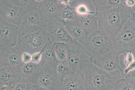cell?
<instances>
[{"label":"cell","mask_w":135,"mask_h":90,"mask_svg":"<svg viewBox=\"0 0 135 90\" xmlns=\"http://www.w3.org/2000/svg\"><path fill=\"white\" fill-rule=\"evenodd\" d=\"M133 53L134 56L135 60V50L133 52V53Z\"/></svg>","instance_id":"d590c367"},{"label":"cell","mask_w":135,"mask_h":90,"mask_svg":"<svg viewBox=\"0 0 135 90\" xmlns=\"http://www.w3.org/2000/svg\"><path fill=\"white\" fill-rule=\"evenodd\" d=\"M62 82L56 73V68L42 62L32 81L34 84L50 90H61Z\"/></svg>","instance_id":"9c48e42d"},{"label":"cell","mask_w":135,"mask_h":90,"mask_svg":"<svg viewBox=\"0 0 135 90\" xmlns=\"http://www.w3.org/2000/svg\"><path fill=\"white\" fill-rule=\"evenodd\" d=\"M124 63L126 67L134 61L135 58L133 53L131 52L127 53L124 55Z\"/></svg>","instance_id":"83f0119b"},{"label":"cell","mask_w":135,"mask_h":90,"mask_svg":"<svg viewBox=\"0 0 135 90\" xmlns=\"http://www.w3.org/2000/svg\"><path fill=\"white\" fill-rule=\"evenodd\" d=\"M40 1L1 0L0 18L20 27L26 13L39 9Z\"/></svg>","instance_id":"3957f363"},{"label":"cell","mask_w":135,"mask_h":90,"mask_svg":"<svg viewBox=\"0 0 135 90\" xmlns=\"http://www.w3.org/2000/svg\"><path fill=\"white\" fill-rule=\"evenodd\" d=\"M32 90H50L47 89L43 88L37 85H34Z\"/></svg>","instance_id":"836d02e7"},{"label":"cell","mask_w":135,"mask_h":90,"mask_svg":"<svg viewBox=\"0 0 135 90\" xmlns=\"http://www.w3.org/2000/svg\"><path fill=\"white\" fill-rule=\"evenodd\" d=\"M57 18L65 21L80 20L81 17L77 14L74 9L69 6L67 4L61 10Z\"/></svg>","instance_id":"603a6c76"},{"label":"cell","mask_w":135,"mask_h":90,"mask_svg":"<svg viewBox=\"0 0 135 90\" xmlns=\"http://www.w3.org/2000/svg\"><path fill=\"white\" fill-rule=\"evenodd\" d=\"M69 6L74 9L78 15L82 17L96 13L93 1H67Z\"/></svg>","instance_id":"9a60e30c"},{"label":"cell","mask_w":135,"mask_h":90,"mask_svg":"<svg viewBox=\"0 0 135 90\" xmlns=\"http://www.w3.org/2000/svg\"><path fill=\"white\" fill-rule=\"evenodd\" d=\"M120 54L116 49L113 48L105 53L91 57V62L118 81L124 79L126 75L120 65Z\"/></svg>","instance_id":"5b68a950"},{"label":"cell","mask_w":135,"mask_h":90,"mask_svg":"<svg viewBox=\"0 0 135 90\" xmlns=\"http://www.w3.org/2000/svg\"><path fill=\"white\" fill-rule=\"evenodd\" d=\"M125 78L135 87V69L126 74Z\"/></svg>","instance_id":"f546056e"},{"label":"cell","mask_w":135,"mask_h":90,"mask_svg":"<svg viewBox=\"0 0 135 90\" xmlns=\"http://www.w3.org/2000/svg\"><path fill=\"white\" fill-rule=\"evenodd\" d=\"M21 60L23 63H27L32 62V55L26 52H22Z\"/></svg>","instance_id":"4dcf8cb0"},{"label":"cell","mask_w":135,"mask_h":90,"mask_svg":"<svg viewBox=\"0 0 135 90\" xmlns=\"http://www.w3.org/2000/svg\"><path fill=\"white\" fill-rule=\"evenodd\" d=\"M46 29L49 40L54 44L59 42L67 44L73 40L66 29L65 21L58 18L48 19Z\"/></svg>","instance_id":"30bf717a"},{"label":"cell","mask_w":135,"mask_h":90,"mask_svg":"<svg viewBox=\"0 0 135 90\" xmlns=\"http://www.w3.org/2000/svg\"><path fill=\"white\" fill-rule=\"evenodd\" d=\"M135 69V60L133 62L130 64L125 69H124L125 74H127L128 73L131 71Z\"/></svg>","instance_id":"1f68e13d"},{"label":"cell","mask_w":135,"mask_h":90,"mask_svg":"<svg viewBox=\"0 0 135 90\" xmlns=\"http://www.w3.org/2000/svg\"><path fill=\"white\" fill-rule=\"evenodd\" d=\"M41 62L55 68L59 63L55 54L54 44L50 40L43 49Z\"/></svg>","instance_id":"ffe728a7"},{"label":"cell","mask_w":135,"mask_h":90,"mask_svg":"<svg viewBox=\"0 0 135 90\" xmlns=\"http://www.w3.org/2000/svg\"><path fill=\"white\" fill-rule=\"evenodd\" d=\"M20 28L0 18L1 51L17 45Z\"/></svg>","instance_id":"8fae6325"},{"label":"cell","mask_w":135,"mask_h":90,"mask_svg":"<svg viewBox=\"0 0 135 90\" xmlns=\"http://www.w3.org/2000/svg\"><path fill=\"white\" fill-rule=\"evenodd\" d=\"M83 76L85 90H114L117 82L91 62L87 67Z\"/></svg>","instance_id":"277c9868"},{"label":"cell","mask_w":135,"mask_h":90,"mask_svg":"<svg viewBox=\"0 0 135 90\" xmlns=\"http://www.w3.org/2000/svg\"><path fill=\"white\" fill-rule=\"evenodd\" d=\"M114 90H135V87L124 78L117 82Z\"/></svg>","instance_id":"4316f807"},{"label":"cell","mask_w":135,"mask_h":90,"mask_svg":"<svg viewBox=\"0 0 135 90\" xmlns=\"http://www.w3.org/2000/svg\"><path fill=\"white\" fill-rule=\"evenodd\" d=\"M131 10L133 11L134 14V17L135 18V0H134V3L133 6L131 8Z\"/></svg>","instance_id":"e575fe53"},{"label":"cell","mask_w":135,"mask_h":90,"mask_svg":"<svg viewBox=\"0 0 135 90\" xmlns=\"http://www.w3.org/2000/svg\"><path fill=\"white\" fill-rule=\"evenodd\" d=\"M67 63L71 72L83 75L87 67L91 63V56L83 46L73 40L68 43Z\"/></svg>","instance_id":"8992f818"},{"label":"cell","mask_w":135,"mask_h":90,"mask_svg":"<svg viewBox=\"0 0 135 90\" xmlns=\"http://www.w3.org/2000/svg\"><path fill=\"white\" fill-rule=\"evenodd\" d=\"M1 90H13V86L10 85H1Z\"/></svg>","instance_id":"d6a6232c"},{"label":"cell","mask_w":135,"mask_h":90,"mask_svg":"<svg viewBox=\"0 0 135 90\" xmlns=\"http://www.w3.org/2000/svg\"><path fill=\"white\" fill-rule=\"evenodd\" d=\"M21 78L19 71L1 68V86L10 85L13 87Z\"/></svg>","instance_id":"d6986e66"},{"label":"cell","mask_w":135,"mask_h":90,"mask_svg":"<svg viewBox=\"0 0 135 90\" xmlns=\"http://www.w3.org/2000/svg\"><path fill=\"white\" fill-rule=\"evenodd\" d=\"M61 90H85L83 76L71 73L62 81Z\"/></svg>","instance_id":"e0dca14e"},{"label":"cell","mask_w":135,"mask_h":90,"mask_svg":"<svg viewBox=\"0 0 135 90\" xmlns=\"http://www.w3.org/2000/svg\"><path fill=\"white\" fill-rule=\"evenodd\" d=\"M48 20L42 11L38 9L30 11L26 13L21 26H46Z\"/></svg>","instance_id":"2e32d148"},{"label":"cell","mask_w":135,"mask_h":90,"mask_svg":"<svg viewBox=\"0 0 135 90\" xmlns=\"http://www.w3.org/2000/svg\"><path fill=\"white\" fill-rule=\"evenodd\" d=\"M55 54L59 62H67L68 56L67 44L64 43L54 44Z\"/></svg>","instance_id":"cb8c5ba5"},{"label":"cell","mask_w":135,"mask_h":90,"mask_svg":"<svg viewBox=\"0 0 135 90\" xmlns=\"http://www.w3.org/2000/svg\"><path fill=\"white\" fill-rule=\"evenodd\" d=\"M80 21L86 37L98 28L99 17L96 13L82 17Z\"/></svg>","instance_id":"ac0fdd59"},{"label":"cell","mask_w":135,"mask_h":90,"mask_svg":"<svg viewBox=\"0 0 135 90\" xmlns=\"http://www.w3.org/2000/svg\"><path fill=\"white\" fill-rule=\"evenodd\" d=\"M67 5V1H40L39 9L48 19L57 18L61 10Z\"/></svg>","instance_id":"4fadbf2b"},{"label":"cell","mask_w":135,"mask_h":90,"mask_svg":"<svg viewBox=\"0 0 135 90\" xmlns=\"http://www.w3.org/2000/svg\"><path fill=\"white\" fill-rule=\"evenodd\" d=\"M40 64L32 62L23 63L19 70L21 78L29 80L32 83L39 69Z\"/></svg>","instance_id":"44dd1931"},{"label":"cell","mask_w":135,"mask_h":90,"mask_svg":"<svg viewBox=\"0 0 135 90\" xmlns=\"http://www.w3.org/2000/svg\"><path fill=\"white\" fill-rule=\"evenodd\" d=\"M114 47L124 55L135 50V18L127 22L113 41Z\"/></svg>","instance_id":"ba28073f"},{"label":"cell","mask_w":135,"mask_h":90,"mask_svg":"<svg viewBox=\"0 0 135 90\" xmlns=\"http://www.w3.org/2000/svg\"><path fill=\"white\" fill-rule=\"evenodd\" d=\"M93 2L96 8V13L98 14L118 6L122 3L123 1L94 0Z\"/></svg>","instance_id":"7402d4cb"},{"label":"cell","mask_w":135,"mask_h":90,"mask_svg":"<svg viewBox=\"0 0 135 90\" xmlns=\"http://www.w3.org/2000/svg\"><path fill=\"white\" fill-rule=\"evenodd\" d=\"M65 22L66 29L73 40L83 46L86 36L80 20Z\"/></svg>","instance_id":"5bb4252c"},{"label":"cell","mask_w":135,"mask_h":90,"mask_svg":"<svg viewBox=\"0 0 135 90\" xmlns=\"http://www.w3.org/2000/svg\"><path fill=\"white\" fill-rule=\"evenodd\" d=\"M49 40L46 26H21L16 46L32 55L42 51Z\"/></svg>","instance_id":"7a4b0ae2"},{"label":"cell","mask_w":135,"mask_h":90,"mask_svg":"<svg viewBox=\"0 0 135 90\" xmlns=\"http://www.w3.org/2000/svg\"><path fill=\"white\" fill-rule=\"evenodd\" d=\"M56 71L58 76L62 81L72 73L67 62H59L56 66Z\"/></svg>","instance_id":"d4e9b609"},{"label":"cell","mask_w":135,"mask_h":90,"mask_svg":"<svg viewBox=\"0 0 135 90\" xmlns=\"http://www.w3.org/2000/svg\"><path fill=\"white\" fill-rule=\"evenodd\" d=\"M43 49L40 52L36 53L32 55V60L31 62L37 64H39L41 63L42 61V52Z\"/></svg>","instance_id":"f1b7e54d"},{"label":"cell","mask_w":135,"mask_h":90,"mask_svg":"<svg viewBox=\"0 0 135 90\" xmlns=\"http://www.w3.org/2000/svg\"><path fill=\"white\" fill-rule=\"evenodd\" d=\"M83 46L91 57L105 53L114 48L113 41L99 28L86 37Z\"/></svg>","instance_id":"52a82bcc"},{"label":"cell","mask_w":135,"mask_h":90,"mask_svg":"<svg viewBox=\"0 0 135 90\" xmlns=\"http://www.w3.org/2000/svg\"><path fill=\"white\" fill-rule=\"evenodd\" d=\"M22 53L16 45L1 51V68L19 71L23 64L21 60Z\"/></svg>","instance_id":"7c38bea8"},{"label":"cell","mask_w":135,"mask_h":90,"mask_svg":"<svg viewBox=\"0 0 135 90\" xmlns=\"http://www.w3.org/2000/svg\"><path fill=\"white\" fill-rule=\"evenodd\" d=\"M34 85L29 80L21 78L13 87V90H32Z\"/></svg>","instance_id":"484cf974"},{"label":"cell","mask_w":135,"mask_h":90,"mask_svg":"<svg viewBox=\"0 0 135 90\" xmlns=\"http://www.w3.org/2000/svg\"><path fill=\"white\" fill-rule=\"evenodd\" d=\"M97 14L98 28L113 41L127 22L135 17L133 11L125 4L124 1L118 6Z\"/></svg>","instance_id":"6da1fadb"}]
</instances>
